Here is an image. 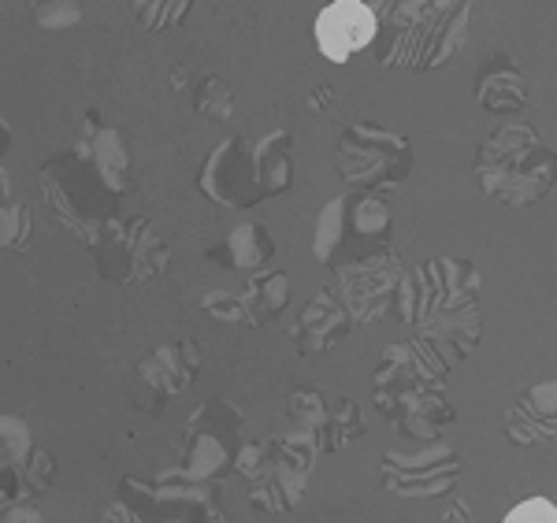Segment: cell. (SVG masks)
I'll return each instance as SVG.
<instances>
[{
	"label": "cell",
	"mask_w": 557,
	"mask_h": 523,
	"mask_svg": "<svg viewBox=\"0 0 557 523\" xmlns=\"http://www.w3.org/2000/svg\"><path fill=\"white\" fill-rule=\"evenodd\" d=\"M475 178L483 194L506 209H528L543 201L557 183V152L539 141L535 126L509 123L487 134L475 152Z\"/></svg>",
	"instance_id": "1"
},
{
	"label": "cell",
	"mask_w": 557,
	"mask_h": 523,
	"mask_svg": "<svg viewBox=\"0 0 557 523\" xmlns=\"http://www.w3.org/2000/svg\"><path fill=\"white\" fill-rule=\"evenodd\" d=\"M38 183L45 189V201H49L60 227L67 234H75L78 241H86V246L97 238V231H101V223L108 215H115V201H120V197L101 183L94 160L75 149L49 160V164L38 171Z\"/></svg>",
	"instance_id": "2"
},
{
	"label": "cell",
	"mask_w": 557,
	"mask_h": 523,
	"mask_svg": "<svg viewBox=\"0 0 557 523\" xmlns=\"http://www.w3.org/2000/svg\"><path fill=\"white\" fill-rule=\"evenodd\" d=\"M97 260V275L108 278L112 286H138L149 278H160L172 267V246L157 234L149 220L134 215V220H120L108 215L89 241Z\"/></svg>",
	"instance_id": "3"
},
{
	"label": "cell",
	"mask_w": 557,
	"mask_h": 523,
	"mask_svg": "<svg viewBox=\"0 0 557 523\" xmlns=\"http://www.w3.org/2000/svg\"><path fill=\"white\" fill-rule=\"evenodd\" d=\"M406 260L398 257V249L386 241V246L354 252L346 260L331 264V286L327 290L343 301L349 312L354 327H368V323L391 315L394 290H398L401 275H406Z\"/></svg>",
	"instance_id": "4"
},
{
	"label": "cell",
	"mask_w": 557,
	"mask_h": 523,
	"mask_svg": "<svg viewBox=\"0 0 557 523\" xmlns=\"http://www.w3.org/2000/svg\"><path fill=\"white\" fill-rule=\"evenodd\" d=\"M480 267L472 260L457 257H431L424 264L409 267L394 290L391 315L401 327H412L424 312L435 309H461L480 301Z\"/></svg>",
	"instance_id": "5"
},
{
	"label": "cell",
	"mask_w": 557,
	"mask_h": 523,
	"mask_svg": "<svg viewBox=\"0 0 557 523\" xmlns=\"http://www.w3.org/2000/svg\"><path fill=\"white\" fill-rule=\"evenodd\" d=\"M338 175L354 189H391L412 175V146L375 123H354L338 138Z\"/></svg>",
	"instance_id": "6"
},
{
	"label": "cell",
	"mask_w": 557,
	"mask_h": 523,
	"mask_svg": "<svg viewBox=\"0 0 557 523\" xmlns=\"http://www.w3.org/2000/svg\"><path fill=\"white\" fill-rule=\"evenodd\" d=\"M472 4L475 0H457L454 8H443V12L428 8L412 26L394 30L391 49L380 52V63L398 71H435L450 63L461 49L465 34H469Z\"/></svg>",
	"instance_id": "7"
},
{
	"label": "cell",
	"mask_w": 557,
	"mask_h": 523,
	"mask_svg": "<svg viewBox=\"0 0 557 523\" xmlns=\"http://www.w3.org/2000/svg\"><path fill=\"white\" fill-rule=\"evenodd\" d=\"M320 453V438L312 431L290 427V435L272 438V457H268L264 472L249 480L253 483L249 486V505L268 512V516H283V512L298 509Z\"/></svg>",
	"instance_id": "8"
},
{
	"label": "cell",
	"mask_w": 557,
	"mask_h": 523,
	"mask_svg": "<svg viewBox=\"0 0 557 523\" xmlns=\"http://www.w3.org/2000/svg\"><path fill=\"white\" fill-rule=\"evenodd\" d=\"M242 423L246 416L227 401H209L186 420L183 449H178V472L190 480H215L235 472V449L242 446Z\"/></svg>",
	"instance_id": "9"
},
{
	"label": "cell",
	"mask_w": 557,
	"mask_h": 523,
	"mask_svg": "<svg viewBox=\"0 0 557 523\" xmlns=\"http://www.w3.org/2000/svg\"><path fill=\"white\" fill-rule=\"evenodd\" d=\"M380 483L394 498H409V501L446 498L461 483V453L446 438H428V446H420L417 453L391 449V453H383Z\"/></svg>",
	"instance_id": "10"
},
{
	"label": "cell",
	"mask_w": 557,
	"mask_h": 523,
	"mask_svg": "<svg viewBox=\"0 0 557 523\" xmlns=\"http://www.w3.org/2000/svg\"><path fill=\"white\" fill-rule=\"evenodd\" d=\"M138 512V520L160 516V520H220V505H215V480H190L186 472L157 475L152 483L120 480V494Z\"/></svg>",
	"instance_id": "11"
},
{
	"label": "cell",
	"mask_w": 557,
	"mask_h": 523,
	"mask_svg": "<svg viewBox=\"0 0 557 523\" xmlns=\"http://www.w3.org/2000/svg\"><path fill=\"white\" fill-rule=\"evenodd\" d=\"M480 335H483V315H480V301H475V304H461V309L424 312L409 327V346L417 349V357L424 360L428 372L446 386L450 368H457L480 346Z\"/></svg>",
	"instance_id": "12"
},
{
	"label": "cell",
	"mask_w": 557,
	"mask_h": 523,
	"mask_svg": "<svg viewBox=\"0 0 557 523\" xmlns=\"http://www.w3.org/2000/svg\"><path fill=\"white\" fill-rule=\"evenodd\" d=\"M201 360H205L201 346L190 338L172 341V346H157L134 368V390H131L134 404L146 409L149 416H160L175 394L190 390V383L201 372Z\"/></svg>",
	"instance_id": "13"
},
{
	"label": "cell",
	"mask_w": 557,
	"mask_h": 523,
	"mask_svg": "<svg viewBox=\"0 0 557 523\" xmlns=\"http://www.w3.org/2000/svg\"><path fill=\"white\" fill-rule=\"evenodd\" d=\"M197 189L220 209H253L264 201V189L257 183L253 167V141L249 138H227L220 141L201 164Z\"/></svg>",
	"instance_id": "14"
},
{
	"label": "cell",
	"mask_w": 557,
	"mask_h": 523,
	"mask_svg": "<svg viewBox=\"0 0 557 523\" xmlns=\"http://www.w3.org/2000/svg\"><path fill=\"white\" fill-rule=\"evenodd\" d=\"M380 34V20L364 0H331L317 15L312 38L331 63H349L354 52L368 49Z\"/></svg>",
	"instance_id": "15"
},
{
	"label": "cell",
	"mask_w": 557,
	"mask_h": 523,
	"mask_svg": "<svg viewBox=\"0 0 557 523\" xmlns=\"http://www.w3.org/2000/svg\"><path fill=\"white\" fill-rule=\"evenodd\" d=\"M380 412L398 427V435H409L420 441L438 438L457 416L450 398H446V386H435V383H417V386H409V390L394 394Z\"/></svg>",
	"instance_id": "16"
},
{
	"label": "cell",
	"mask_w": 557,
	"mask_h": 523,
	"mask_svg": "<svg viewBox=\"0 0 557 523\" xmlns=\"http://www.w3.org/2000/svg\"><path fill=\"white\" fill-rule=\"evenodd\" d=\"M506 435L517 446H557V378L532 386L509 404Z\"/></svg>",
	"instance_id": "17"
},
{
	"label": "cell",
	"mask_w": 557,
	"mask_h": 523,
	"mask_svg": "<svg viewBox=\"0 0 557 523\" xmlns=\"http://www.w3.org/2000/svg\"><path fill=\"white\" fill-rule=\"evenodd\" d=\"M349 331H354V320L343 309V301L331 290H323L301 309L298 323H294V341H298L301 357H317L327 353L331 346H338Z\"/></svg>",
	"instance_id": "18"
},
{
	"label": "cell",
	"mask_w": 557,
	"mask_h": 523,
	"mask_svg": "<svg viewBox=\"0 0 557 523\" xmlns=\"http://www.w3.org/2000/svg\"><path fill=\"white\" fill-rule=\"evenodd\" d=\"M475 101L491 115H509L528 108V83L520 63L513 57H494L483 63L480 83H475Z\"/></svg>",
	"instance_id": "19"
},
{
	"label": "cell",
	"mask_w": 557,
	"mask_h": 523,
	"mask_svg": "<svg viewBox=\"0 0 557 523\" xmlns=\"http://www.w3.org/2000/svg\"><path fill=\"white\" fill-rule=\"evenodd\" d=\"M417 383H435V386H443L435 375L424 368V360L417 357V349L409 346V341H394V346H386L383 349V357H380V364H375V375H372V398L375 404H383L394 398V394H401V390H409V386H417Z\"/></svg>",
	"instance_id": "20"
},
{
	"label": "cell",
	"mask_w": 557,
	"mask_h": 523,
	"mask_svg": "<svg viewBox=\"0 0 557 523\" xmlns=\"http://www.w3.org/2000/svg\"><path fill=\"white\" fill-rule=\"evenodd\" d=\"M394 231V212L380 197V189H361L354 201L346 204V241H354L357 252L386 246ZM354 257V252H349Z\"/></svg>",
	"instance_id": "21"
},
{
	"label": "cell",
	"mask_w": 557,
	"mask_h": 523,
	"mask_svg": "<svg viewBox=\"0 0 557 523\" xmlns=\"http://www.w3.org/2000/svg\"><path fill=\"white\" fill-rule=\"evenodd\" d=\"M253 167L264 197H275L294 186V138L290 130H272L253 141Z\"/></svg>",
	"instance_id": "22"
},
{
	"label": "cell",
	"mask_w": 557,
	"mask_h": 523,
	"mask_svg": "<svg viewBox=\"0 0 557 523\" xmlns=\"http://www.w3.org/2000/svg\"><path fill=\"white\" fill-rule=\"evenodd\" d=\"M89 146V160H94L97 175L101 183L112 189L115 197L131 194L134 178H131V149H127V138H123L115 126H101L94 138H83Z\"/></svg>",
	"instance_id": "23"
},
{
	"label": "cell",
	"mask_w": 557,
	"mask_h": 523,
	"mask_svg": "<svg viewBox=\"0 0 557 523\" xmlns=\"http://www.w3.org/2000/svg\"><path fill=\"white\" fill-rule=\"evenodd\" d=\"M242 301H246V327H268V323H272L275 315H283V309L290 304V275L253 272L246 290H242Z\"/></svg>",
	"instance_id": "24"
},
{
	"label": "cell",
	"mask_w": 557,
	"mask_h": 523,
	"mask_svg": "<svg viewBox=\"0 0 557 523\" xmlns=\"http://www.w3.org/2000/svg\"><path fill=\"white\" fill-rule=\"evenodd\" d=\"M223 241L231 249V267L235 272H260L275 257V238L268 234L264 223H238Z\"/></svg>",
	"instance_id": "25"
},
{
	"label": "cell",
	"mask_w": 557,
	"mask_h": 523,
	"mask_svg": "<svg viewBox=\"0 0 557 523\" xmlns=\"http://www.w3.org/2000/svg\"><path fill=\"white\" fill-rule=\"evenodd\" d=\"M346 204L349 197H331L317 220V238H312V257L317 264H335V257L346 249Z\"/></svg>",
	"instance_id": "26"
},
{
	"label": "cell",
	"mask_w": 557,
	"mask_h": 523,
	"mask_svg": "<svg viewBox=\"0 0 557 523\" xmlns=\"http://www.w3.org/2000/svg\"><path fill=\"white\" fill-rule=\"evenodd\" d=\"M194 112L205 115L212 123H231L238 112V101H235V89L223 83L220 75H209L194 86Z\"/></svg>",
	"instance_id": "27"
},
{
	"label": "cell",
	"mask_w": 557,
	"mask_h": 523,
	"mask_svg": "<svg viewBox=\"0 0 557 523\" xmlns=\"http://www.w3.org/2000/svg\"><path fill=\"white\" fill-rule=\"evenodd\" d=\"M361 435H364L361 409H357V401L343 398L338 404H331V420L320 435V449L323 453H338V449L349 446V441H357Z\"/></svg>",
	"instance_id": "28"
},
{
	"label": "cell",
	"mask_w": 557,
	"mask_h": 523,
	"mask_svg": "<svg viewBox=\"0 0 557 523\" xmlns=\"http://www.w3.org/2000/svg\"><path fill=\"white\" fill-rule=\"evenodd\" d=\"M134 4V20H138L141 30L160 34V30H172L190 15L194 0H131Z\"/></svg>",
	"instance_id": "29"
},
{
	"label": "cell",
	"mask_w": 557,
	"mask_h": 523,
	"mask_svg": "<svg viewBox=\"0 0 557 523\" xmlns=\"http://www.w3.org/2000/svg\"><path fill=\"white\" fill-rule=\"evenodd\" d=\"M286 420H290V427L312 431L320 438L331 420V404L323 401L320 390H294L290 401H286Z\"/></svg>",
	"instance_id": "30"
},
{
	"label": "cell",
	"mask_w": 557,
	"mask_h": 523,
	"mask_svg": "<svg viewBox=\"0 0 557 523\" xmlns=\"http://www.w3.org/2000/svg\"><path fill=\"white\" fill-rule=\"evenodd\" d=\"M34 238V212L23 201H4L0 204V249L23 252L30 249Z\"/></svg>",
	"instance_id": "31"
},
{
	"label": "cell",
	"mask_w": 557,
	"mask_h": 523,
	"mask_svg": "<svg viewBox=\"0 0 557 523\" xmlns=\"http://www.w3.org/2000/svg\"><path fill=\"white\" fill-rule=\"evenodd\" d=\"M34 453L30 427L20 416H4L0 412V468H26Z\"/></svg>",
	"instance_id": "32"
},
{
	"label": "cell",
	"mask_w": 557,
	"mask_h": 523,
	"mask_svg": "<svg viewBox=\"0 0 557 523\" xmlns=\"http://www.w3.org/2000/svg\"><path fill=\"white\" fill-rule=\"evenodd\" d=\"M30 12L41 30H67L83 20V0H30Z\"/></svg>",
	"instance_id": "33"
},
{
	"label": "cell",
	"mask_w": 557,
	"mask_h": 523,
	"mask_svg": "<svg viewBox=\"0 0 557 523\" xmlns=\"http://www.w3.org/2000/svg\"><path fill=\"white\" fill-rule=\"evenodd\" d=\"M52 483H57V457L49 449L34 446L30 461H26V486H30L34 498H41V494L52 490Z\"/></svg>",
	"instance_id": "34"
},
{
	"label": "cell",
	"mask_w": 557,
	"mask_h": 523,
	"mask_svg": "<svg viewBox=\"0 0 557 523\" xmlns=\"http://www.w3.org/2000/svg\"><path fill=\"white\" fill-rule=\"evenodd\" d=\"M201 309L220 323H246V301H242V294L209 290L201 297Z\"/></svg>",
	"instance_id": "35"
},
{
	"label": "cell",
	"mask_w": 557,
	"mask_h": 523,
	"mask_svg": "<svg viewBox=\"0 0 557 523\" xmlns=\"http://www.w3.org/2000/svg\"><path fill=\"white\" fill-rule=\"evenodd\" d=\"M268 457H272V441H242L235 449V472L246 475V480H257L264 472Z\"/></svg>",
	"instance_id": "36"
},
{
	"label": "cell",
	"mask_w": 557,
	"mask_h": 523,
	"mask_svg": "<svg viewBox=\"0 0 557 523\" xmlns=\"http://www.w3.org/2000/svg\"><path fill=\"white\" fill-rule=\"evenodd\" d=\"M509 523H557V505L550 498H543V494H535V498H528L524 505H517V509H509Z\"/></svg>",
	"instance_id": "37"
},
{
	"label": "cell",
	"mask_w": 557,
	"mask_h": 523,
	"mask_svg": "<svg viewBox=\"0 0 557 523\" xmlns=\"http://www.w3.org/2000/svg\"><path fill=\"white\" fill-rule=\"evenodd\" d=\"M331 104H335V89H331V86H320V89H312V94H309V112L312 115H327Z\"/></svg>",
	"instance_id": "38"
},
{
	"label": "cell",
	"mask_w": 557,
	"mask_h": 523,
	"mask_svg": "<svg viewBox=\"0 0 557 523\" xmlns=\"http://www.w3.org/2000/svg\"><path fill=\"white\" fill-rule=\"evenodd\" d=\"M443 520H446V523H454V520H472V505H469V501H457Z\"/></svg>",
	"instance_id": "39"
},
{
	"label": "cell",
	"mask_w": 557,
	"mask_h": 523,
	"mask_svg": "<svg viewBox=\"0 0 557 523\" xmlns=\"http://www.w3.org/2000/svg\"><path fill=\"white\" fill-rule=\"evenodd\" d=\"M8 146H12V123L0 115V152H8Z\"/></svg>",
	"instance_id": "40"
},
{
	"label": "cell",
	"mask_w": 557,
	"mask_h": 523,
	"mask_svg": "<svg viewBox=\"0 0 557 523\" xmlns=\"http://www.w3.org/2000/svg\"><path fill=\"white\" fill-rule=\"evenodd\" d=\"M172 89L178 94V89H186V67L178 63V67H172Z\"/></svg>",
	"instance_id": "41"
},
{
	"label": "cell",
	"mask_w": 557,
	"mask_h": 523,
	"mask_svg": "<svg viewBox=\"0 0 557 523\" xmlns=\"http://www.w3.org/2000/svg\"><path fill=\"white\" fill-rule=\"evenodd\" d=\"M12 197V186H8V175H4V167H0V201H8Z\"/></svg>",
	"instance_id": "42"
},
{
	"label": "cell",
	"mask_w": 557,
	"mask_h": 523,
	"mask_svg": "<svg viewBox=\"0 0 557 523\" xmlns=\"http://www.w3.org/2000/svg\"><path fill=\"white\" fill-rule=\"evenodd\" d=\"M457 0H431V8H438V12H443V8H454Z\"/></svg>",
	"instance_id": "43"
},
{
	"label": "cell",
	"mask_w": 557,
	"mask_h": 523,
	"mask_svg": "<svg viewBox=\"0 0 557 523\" xmlns=\"http://www.w3.org/2000/svg\"><path fill=\"white\" fill-rule=\"evenodd\" d=\"M0 204H4V201H0Z\"/></svg>",
	"instance_id": "44"
}]
</instances>
